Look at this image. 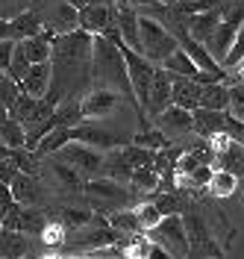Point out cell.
I'll return each instance as SVG.
<instances>
[{
  "mask_svg": "<svg viewBox=\"0 0 244 259\" xmlns=\"http://www.w3.org/2000/svg\"><path fill=\"white\" fill-rule=\"evenodd\" d=\"M244 56V24L241 27H238V35H235V41H232V48L227 50V56H224V59H221V65H224V68H232V65H238V59H241Z\"/></svg>",
  "mask_w": 244,
  "mask_h": 259,
  "instance_id": "41",
  "label": "cell"
},
{
  "mask_svg": "<svg viewBox=\"0 0 244 259\" xmlns=\"http://www.w3.org/2000/svg\"><path fill=\"white\" fill-rule=\"evenodd\" d=\"M132 142H135V145L150 147V150H165V147H168V136H165V130H147L144 127Z\"/></svg>",
  "mask_w": 244,
  "mask_h": 259,
  "instance_id": "38",
  "label": "cell"
},
{
  "mask_svg": "<svg viewBox=\"0 0 244 259\" xmlns=\"http://www.w3.org/2000/svg\"><path fill=\"white\" fill-rule=\"evenodd\" d=\"M3 38H9V21L6 18H0V41Z\"/></svg>",
  "mask_w": 244,
  "mask_h": 259,
  "instance_id": "47",
  "label": "cell"
},
{
  "mask_svg": "<svg viewBox=\"0 0 244 259\" xmlns=\"http://www.w3.org/2000/svg\"><path fill=\"white\" fill-rule=\"evenodd\" d=\"M132 6H150V3H156V0H130Z\"/></svg>",
  "mask_w": 244,
  "mask_h": 259,
  "instance_id": "48",
  "label": "cell"
},
{
  "mask_svg": "<svg viewBox=\"0 0 244 259\" xmlns=\"http://www.w3.org/2000/svg\"><path fill=\"white\" fill-rule=\"evenodd\" d=\"M82 192L88 194L94 203H124L127 197H130V192H127V183H118V180L112 177H94L88 180V183H82Z\"/></svg>",
  "mask_w": 244,
  "mask_h": 259,
  "instance_id": "11",
  "label": "cell"
},
{
  "mask_svg": "<svg viewBox=\"0 0 244 259\" xmlns=\"http://www.w3.org/2000/svg\"><path fill=\"white\" fill-rule=\"evenodd\" d=\"M30 6H33V0H0V18L12 21L15 15H21V12H27Z\"/></svg>",
  "mask_w": 244,
  "mask_h": 259,
  "instance_id": "42",
  "label": "cell"
},
{
  "mask_svg": "<svg viewBox=\"0 0 244 259\" xmlns=\"http://www.w3.org/2000/svg\"><path fill=\"white\" fill-rule=\"evenodd\" d=\"M227 133L238 142V145H244V115L227 112Z\"/></svg>",
  "mask_w": 244,
  "mask_h": 259,
  "instance_id": "44",
  "label": "cell"
},
{
  "mask_svg": "<svg viewBox=\"0 0 244 259\" xmlns=\"http://www.w3.org/2000/svg\"><path fill=\"white\" fill-rule=\"evenodd\" d=\"M68 142H71V127L56 124V127L50 130L47 136H41V142L33 147V156H38V159H44V156H56Z\"/></svg>",
  "mask_w": 244,
  "mask_h": 259,
  "instance_id": "23",
  "label": "cell"
},
{
  "mask_svg": "<svg viewBox=\"0 0 244 259\" xmlns=\"http://www.w3.org/2000/svg\"><path fill=\"white\" fill-rule=\"evenodd\" d=\"M227 112H229V109L197 106V109H194V130H197V136L212 139L215 133H224V130H227Z\"/></svg>",
  "mask_w": 244,
  "mask_h": 259,
  "instance_id": "18",
  "label": "cell"
},
{
  "mask_svg": "<svg viewBox=\"0 0 244 259\" xmlns=\"http://www.w3.org/2000/svg\"><path fill=\"white\" fill-rule=\"evenodd\" d=\"M50 174L56 177V183L65 189V192H80L82 183H80V171L74 168V165H68V162H62L59 156L53 159V165H50Z\"/></svg>",
  "mask_w": 244,
  "mask_h": 259,
  "instance_id": "31",
  "label": "cell"
},
{
  "mask_svg": "<svg viewBox=\"0 0 244 259\" xmlns=\"http://www.w3.org/2000/svg\"><path fill=\"white\" fill-rule=\"evenodd\" d=\"M238 80H244V56L238 59V65H232V68H229V80H227V85H229V82H238Z\"/></svg>",
  "mask_w": 244,
  "mask_h": 259,
  "instance_id": "46",
  "label": "cell"
},
{
  "mask_svg": "<svg viewBox=\"0 0 244 259\" xmlns=\"http://www.w3.org/2000/svg\"><path fill=\"white\" fill-rule=\"evenodd\" d=\"M106 177L118 180V183H130L132 177V165L124 159V153H121V147H109V150H103V168H100Z\"/></svg>",
  "mask_w": 244,
  "mask_h": 259,
  "instance_id": "24",
  "label": "cell"
},
{
  "mask_svg": "<svg viewBox=\"0 0 244 259\" xmlns=\"http://www.w3.org/2000/svg\"><path fill=\"white\" fill-rule=\"evenodd\" d=\"M56 156H59L62 162H68V165H74L80 174H97L100 168H103V153H100L97 147L74 142V139H71Z\"/></svg>",
  "mask_w": 244,
  "mask_h": 259,
  "instance_id": "10",
  "label": "cell"
},
{
  "mask_svg": "<svg viewBox=\"0 0 244 259\" xmlns=\"http://www.w3.org/2000/svg\"><path fill=\"white\" fill-rule=\"evenodd\" d=\"M91 80H103V89H115L118 95H127L135 103L127 62H124L118 45H112L103 32H94V38H91Z\"/></svg>",
  "mask_w": 244,
  "mask_h": 259,
  "instance_id": "2",
  "label": "cell"
},
{
  "mask_svg": "<svg viewBox=\"0 0 244 259\" xmlns=\"http://www.w3.org/2000/svg\"><path fill=\"white\" fill-rule=\"evenodd\" d=\"M50 80H53V65L50 62H33L30 71L21 77V92L30 97H47L50 92Z\"/></svg>",
  "mask_w": 244,
  "mask_h": 259,
  "instance_id": "15",
  "label": "cell"
},
{
  "mask_svg": "<svg viewBox=\"0 0 244 259\" xmlns=\"http://www.w3.org/2000/svg\"><path fill=\"white\" fill-rule=\"evenodd\" d=\"M109 224H112L115 230H121V233H138V230H141V221H138L135 209H118L112 218H109Z\"/></svg>",
  "mask_w": 244,
  "mask_h": 259,
  "instance_id": "35",
  "label": "cell"
},
{
  "mask_svg": "<svg viewBox=\"0 0 244 259\" xmlns=\"http://www.w3.org/2000/svg\"><path fill=\"white\" fill-rule=\"evenodd\" d=\"M138 12H135V6H132L130 0H115V24H118V30L124 35V41L130 45V48L141 50V35H138Z\"/></svg>",
  "mask_w": 244,
  "mask_h": 259,
  "instance_id": "14",
  "label": "cell"
},
{
  "mask_svg": "<svg viewBox=\"0 0 244 259\" xmlns=\"http://www.w3.org/2000/svg\"><path fill=\"white\" fill-rule=\"evenodd\" d=\"M91 38L94 32L82 30V27L53 35V53H50L53 80H50L47 92L50 103L77 97L91 82Z\"/></svg>",
  "mask_w": 244,
  "mask_h": 259,
  "instance_id": "1",
  "label": "cell"
},
{
  "mask_svg": "<svg viewBox=\"0 0 244 259\" xmlns=\"http://www.w3.org/2000/svg\"><path fill=\"white\" fill-rule=\"evenodd\" d=\"M12 50H15V41H12V38H3V41H0V71H9Z\"/></svg>",
  "mask_w": 244,
  "mask_h": 259,
  "instance_id": "45",
  "label": "cell"
},
{
  "mask_svg": "<svg viewBox=\"0 0 244 259\" xmlns=\"http://www.w3.org/2000/svg\"><path fill=\"white\" fill-rule=\"evenodd\" d=\"M229 112L244 115V80L229 82Z\"/></svg>",
  "mask_w": 244,
  "mask_h": 259,
  "instance_id": "43",
  "label": "cell"
},
{
  "mask_svg": "<svg viewBox=\"0 0 244 259\" xmlns=\"http://www.w3.org/2000/svg\"><path fill=\"white\" fill-rule=\"evenodd\" d=\"M200 106L229 109V85L227 82H206V85L200 89Z\"/></svg>",
  "mask_w": 244,
  "mask_h": 259,
  "instance_id": "30",
  "label": "cell"
},
{
  "mask_svg": "<svg viewBox=\"0 0 244 259\" xmlns=\"http://www.w3.org/2000/svg\"><path fill=\"white\" fill-rule=\"evenodd\" d=\"M71 139L82 142V145H91L97 150H109V147H124L127 139L118 136L109 124H103V118H82L77 127H71Z\"/></svg>",
  "mask_w": 244,
  "mask_h": 259,
  "instance_id": "8",
  "label": "cell"
},
{
  "mask_svg": "<svg viewBox=\"0 0 244 259\" xmlns=\"http://www.w3.org/2000/svg\"><path fill=\"white\" fill-rule=\"evenodd\" d=\"M53 118L62 127H77L82 121V97H65V100H59L56 109H53Z\"/></svg>",
  "mask_w": 244,
  "mask_h": 259,
  "instance_id": "29",
  "label": "cell"
},
{
  "mask_svg": "<svg viewBox=\"0 0 244 259\" xmlns=\"http://www.w3.org/2000/svg\"><path fill=\"white\" fill-rule=\"evenodd\" d=\"M121 153H124V159L130 162L132 168H141V165H156V150H150L144 145H135L132 142L130 147L124 145L121 147Z\"/></svg>",
  "mask_w": 244,
  "mask_h": 259,
  "instance_id": "33",
  "label": "cell"
},
{
  "mask_svg": "<svg viewBox=\"0 0 244 259\" xmlns=\"http://www.w3.org/2000/svg\"><path fill=\"white\" fill-rule=\"evenodd\" d=\"M18 95H21V82H18L9 71H0V103H3L6 109H12Z\"/></svg>",
  "mask_w": 244,
  "mask_h": 259,
  "instance_id": "34",
  "label": "cell"
},
{
  "mask_svg": "<svg viewBox=\"0 0 244 259\" xmlns=\"http://www.w3.org/2000/svg\"><path fill=\"white\" fill-rule=\"evenodd\" d=\"M130 186H132V189H138V192H156V186H159V171H156L153 165L132 168Z\"/></svg>",
  "mask_w": 244,
  "mask_h": 259,
  "instance_id": "32",
  "label": "cell"
},
{
  "mask_svg": "<svg viewBox=\"0 0 244 259\" xmlns=\"http://www.w3.org/2000/svg\"><path fill=\"white\" fill-rule=\"evenodd\" d=\"M118 106V92L115 89H94L91 95L82 97V118H106Z\"/></svg>",
  "mask_w": 244,
  "mask_h": 259,
  "instance_id": "17",
  "label": "cell"
},
{
  "mask_svg": "<svg viewBox=\"0 0 244 259\" xmlns=\"http://www.w3.org/2000/svg\"><path fill=\"white\" fill-rule=\"evenodd\" d=\"M138 35H141V53L153 65H162L165 56H171L179 48L177 35L168 30L159 18H150V15L138 18Z\"/></svg>",
  "mask_w": 244,
  "mask_h": 259,
  "instance_id": "4",
  "label": "cell"
},
{
  "mask_svg": "<svg viewBox=\"0 0 244 259\" xmlns=\"http://www.w3.org/2000/svg\"><path fill=\"white\" fill-rule=\"evenodd\" d=\"M171 85H174V74L165 71L162 65H156V74H153V82H150V100H147V109L153 118L159 112H165L171 106Z\"/></svg>",
  "mask_w": 244,
  "mask_h": 259,
  "instance_id": "12",
  "label": "cell"
},
{
  "mask_svg": "<svg viewBox=\"0 0 244 259\" xmlns=\"http://www.w3.org/2000/svg\"><path fill=\"white\" fill-rule=\"evenodd\" d=\"M156 121H159L162 130H177V133L194 130V112H191V109H182V106H177V103H171L165 112L156 115Z\"/></svg>",
  "mask_w": 244,
  "mask_h": 259,
  "instance_id": "22",
  "label": "cell"
},
{
  "mask_svg": "<svg viewBox=\"0 0 244 259\" xmlns=\"http://www.w3.org/2000/svg\"><path fill=\"white\" fill-rule=\"evenodd\" d=\"M221 18H224V3L221 6H212L206 12H194V15H185L182 18V27L194 35L197 41H209V35L218 30V24H221Z\"/></svg>",
  "mask_w": 244,
  "mask_h": 259,
  "instance_id": "13",
  "label": "cell"
},
{
  "mask_svg": "<svg viewBox=\"0 0 244 259\" xmlns=\"http://www.w3.org/2000/svg\"><path fill=\"white\" fill-rule=\"evenodd\" d=\"M91 221V212L88 209H77V206H68L59 209V224H65V230H80Z\"/></svg>",
  "mask_w": 244,
  "mask_h": 259,
  "instance_id": "36",
  "label": "cell"
},
{
  "mask_svg": "<svg viewBox=\"0 0 244 259\" xmlns=\"http://www.w3.org/2000/svg\"><path fill=\"white\" fill-rule=\"evenodd\" d=\"M41 30H44V27H41V18L35 15L33 6H30L27 12H21V15H15L12 21H9V38H12V41L33 38V35H38Z\"/></svg>",
  "mask_w": 244,
  "mask_h": 259,
  "instance_id": "21",
  "label": "cell"
},
{
  "mask_svg": "<svg viewBox=\"0 0 244 259\" xmlns=\"http://www.w3.org/2000/svg\"><path fill=\"white\" fill-rule=\"evenodd\" d=\"M24 139H27V130L15 115L12 112L0 115V142L6 147H24Z\"/></svg>",
  "mask_w": 244,
  "mask_h": 259,
  "instance_id": "27",
  "label": "cell"
},
{
  "mask_svg": "<svg viewBox=\"0 0 244 259\" xmlns=\"http://www.w3.org/2000/svg\"><path fill=\"white\" fill-rule=\"evenodd\" d=\"M244 24V3H232L224 9V18H221V24H218V30L209 35V41H206V48L209 53L221 62L224 56H227V50L232 48V41H235V35H238V27Z\"/></svg>",
  "mask_w": 244,
  "mask_h": 259,
  "instance_id": "9",
  "label": "cell"
},
{
  "mask_svg": "<svg viewBox=\"0 0 244 259\" xmlns=\"http://www.w3.org/2000/svg\"><path fill=\"white\" fill-rule=\"evenodd\" d=\"M9 189H12V197H15L18 203H24V206H38L41 197H44V189L38 186V180L30 171H15Z\"/></svg>",
  "mask_w": 244,
  "mask_h": 259,
  "instance_id": "16",
  "label": "cell"
},
{
  "mask_svg": "<svg viewBox=\"0 0 244 259\" xmlns=\"http://www.w3.org/2000/svg\"><path fill=\"white\" fill-rule=\"evenodd\" d=\"M147 236L156 244H162L171 256H188V236H185V224H182V215L179 212H171V215H162L159 224L144 230Z\"/></svg>",
  "mask_w": 244,
  "mask_h": 259,
  "instance_id": "6",
  "label": "cell"
},
{
  "mask_svg": "<svg viewBox=\"0 0 244 259\" xmlns=\"http://www.w3.org/2000/svg\"><path fill=\"white\" fill-rule=\"evenodd\" d=\"M132 209H135L138 221H141V230H150V227H156V224H159V218H162V212L156 209V203H150V200L138 203V206H132Z\"/></svg>",
  "mask_w": 244,
  "mask_h": 259,
  "instance_id": "39",
  "label": "cell"
},
{
  "mask_svg": "<svg viewBox=\"0 0 244 259\" xmlns=\"http://www.w3.org/2000/svg\"><path fill=\"white\" fill-rule=\"evenodd\" d=\"M118 50L127 62V74H130V85L132 95H135V112H138V121L141 127H147V100H150V82H153V74H156V65L147 59L141 50L130 48L127 41H118Z\"/></svg>",
  "mask_w": 244,
  "mask_h": 259,
  "instance_id": "3",
  "label": "cell"
},
{
  "mask_svg": "<svg viewBox=\"0 0 244 259\" xmlns=\"http://www.w3.org/2000/svg\"><path fill=\"white\" fill-rule=\"evenodd\" d=\"M182 224H185V236H188V256H224V247L212 239L209 227L197 209L182 212Z\"/></svg>",
  "mask_w": 244,
  "mask_h": 259,
  "instance_id": "7",
  "label": "cell"
},
{
  "mask_svg": "<svg viewBox=\"0 0 244 259\" xmlns=\"http://www.w3.org/2000/svg\"><path fill=\"white\" fill-rule=\"evenodd\" d=\"M33 9L41 18V27L50 30L53 35L80 27V12L71 0H33Z\"/></svg>",
  "mask_w": 244,
  "mask_h": 259,
  "instance_id": "5",
  "label": "cell"
},
{
  "mask_svg": "<svg viewBox=\"0 0 244 259\" xmlns=\"http://www.w3.org/2000/svg\"><path fill=\"white\" fill-rule=\"evenodd\" d=\"M30 56H27V48H24V41H15V50H12V59H9V74L21 80L27 71H30Z\"/></svg>",
  "mask_w": 244,
  "mask_h": 259,
  "instance_id": "37",
  "label": "cell"
},
{
  "mask_svg": "<svg viewBox=\"0 0 244 259\" xmlns=\"http://www.w3.org/2000/svg\"><path fill=\"white\" fill-rule=\"evenodd\" d=\"M77 12H80V27L88 32H103L112 24V6H103V3H88Z\"/></svg>",
  "mask_w": 244,
  "mask_h": 259,
  "instance_id": "20",
  "label": "cell"
},
{
  "mask_svg": "<svg viewBox=\"0 0 244 259\" xmlns=\"http://www.w3.org/2000/svg\"><path fill=\"white\" fill-rule=\"evenodd\" d=\"M162 3H168V6H171V3H177V0H162Z\"/></svg>",
  "mask_w": 244,
  "mask_h": 259,
  "instance_id": "49",
  "label": "cell"
},
{
  "mask_svg": "<svg viewBox=\"0 0 244 259\" xmlns=\"http://www.w3.org/2000/svg\"><path fill=\"white\" fill-rule=\"evenodd\" d=\"M156 209L162 212V215H171V212H179V206H182V197H179V189H174V192H159L156 194Z\"/></svg>",
  "mask_w": 244,
  "mask_h": 259,
  "instance_id": "40",
  "label": "cell"
},
{
  "mask_svg": "<svg viewBox=\"0 0 244 259\" xmlns=\"http://www.w3.org/2000/svg\"><path fill=\"white\" fill-rule=\"evenodd\" d=\"M200 82L191 80V77H177L174 74V85H171V103H177L182 109H191L194 112L200 106Z\"/></svg>",
  "mask_w": 244,
  "mask_h": 259,
  "instance_id": "19",
  "label": "cell"
},
{
  "mask_svg": "<svg viewBox=\"0 0 244 259\" xmlns=\"http://www.w3.org/2000/svg\"><path fill=\"white\" fill-rule=\"evenodd\" d=\"M206 189H209L212 197H232V194L238 192V174H232L227 168H215L212 171L209 183H206Z\"/></svg>",
  "mask_w": 244,
  "mask_h": 259,
  "instance_id": "25",
  "label": "cell"
},
{
  "mask_svg": "<svg viewBox=\"0 0 244 259\" xmlns=\"http://www.w3.org/2000/svg\"><path fill=\"white\" fill-rule=\"evenodd\" d=\"M30 253V236L21 230L0 227V256H24Z\"/></svg>",
  "mask_w": 244,
  "mask_h": 259,
  "instance_id": "26",
  "label": "cell"
},
{
  "mask_svg": "<svg viewBox=\"0 0 244 259\" xmlns=\"http://www.w3.org/2000/svg\"><path fill=\"white\" fill-rule=\"evenodd\" d=\"M162 68L171 71V74H177V77H191V80H197V74H200V68L194 65V59H191L182 48H177L171 56H165Z\"/></svg>",
  "mask_w": 244,
  "mask_h": 259,
  "instance_id": "28",
  "label": "cell"
}]
</instances>
